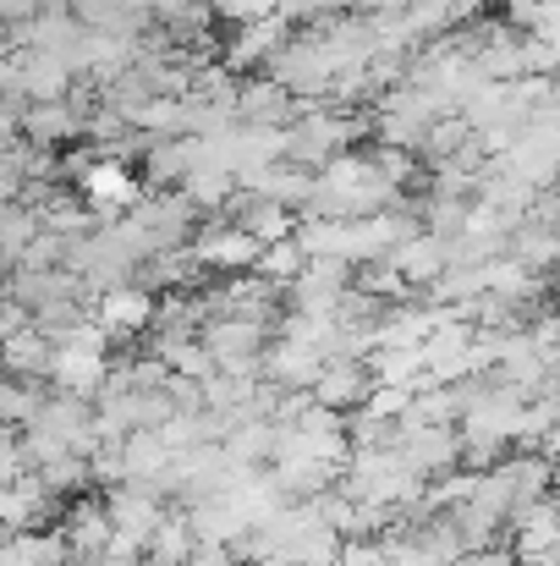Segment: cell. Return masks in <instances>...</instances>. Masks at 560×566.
<instances>
[{"instance_id":"6da1fadb","label":"cell","mask_w":560,"mask_h":566,"mask_svg":"<svg viewBox=\"0 0 560 566\" xmlns=\"http://www.w3.org/2000/svg\"><path fill=\"white\" fill-rule=\"evenodd\" d=\"M297 111H303V116H292V127H286V160H292V166L319 171L330 155L352 149L358 122H347V116H336V111H314L308 99H297Z\"/></svg>"},{"instance_id":"7a4b0ae2","label":"cell","mask_w":560,"mask_h":566,"mask_svg":"<svg viewBox=\"0 0 560 566\" xmlns=\"http://www.w3.org/2000/svg\"><path fill=\"white\" fill-rule=\"evenodd\" d=\"M187 248H192L198 270H220V275H242V270H253L258 253H264V242H258L242 220H209V226H198V231L187 237Z\"/></svg>"},{"instance_id":"3957f363","label":"cell","mask_w":560,"mask_h":566,"mask_svg":"<svg viewBox=\"0 0 560 566\" xmlns=\"http://www.w3.org/2000/svg\"><path fill=\"white\" fill-rule=\"evenodd\" d=\"M198 342L209 347V358H214L225 375L258 369V358H264V319H247V314H209Z\"/></svg>"},{"instance_id":"277c9868","label":"cell","mask_w":560,"mask_h":566,"mask_svg":"<svg viewBox=\"0 0 560 566\" xmlns=\"http://www.w3.org/2000/svg\"><path fill=\"white\" fill-rule=\"evenodd\" d=\"M77 192H83V203H88L99 220H116V214H127L133 203H144L138 177H133L127 160H116V155H94V160L83 166V177H77Z\"/></svg>"},{"instance_id":"5b68a950","label":"cell","mask_w":560,"mask_h":566,"mask_svg":"<svg viewBox=\"0 0 560 566\" xmlns=\"http://www.w3.org/2000/svg\"><path fill=\"white\" fill-rule=\"evenodd\" d=\"M155 292L144 286V281H121V286H110V292H99V303H94V319L110 331V342H127V336H149V325H155Z\"/></svg>"},{"instance_id":"8992f818","label":"cell","mask_w":560,"mask_h":566,"mask_svg":"<svg viewBox=\"0 0 560 566\" xmlns=\"http://www.w3.org/2000/svg\"><path fill=\"white\" fill-rule=\"evenodd\" d=\"M347 286H352V264H347V259H308V264H303V275L292 281V303H297L303 314L336 319V308H341Z\"/></svg>"},{"instance_id":"52a82bcc","label":"cell","mask_w":560,"mask_h":566,"mask_svg":"<svg viewBox=\"0 0 560 566\" xmlns=\"http://www.w3.org/2000/svg\"><path fill=\"white\" fill-rule=\"evenodd\" d=\"M412 286H434L445 270H451V237H440V231H412L406 242H395L390 253H384Z\"/></svg>"},{"instance_id":"ba28073f","label":"cell","mask_w":560,"mask_h":566,"mask_svg":"<svg viewBox=\"0 0 560 566\" xmlns=\"http://www.w3.org/2000/svg\"><path fill=\"white\" fill-rule=\"evenodd\" d=\"M50 512H55V495L44 490V479L28 468L17 473L6 490H0V523L11 534H28V528H50Z\"/></svg>"},{"instance_id":"9c48e42d","label":"cell","mask_w":560,"mask_h":566,"mask_svg":"<svg viewBox=\"0 0 560 566\" xmlns=\"http://www.w3.org/2000/svg\"><path fill=\"white\" fill-rule=\"evenodd\" d=\"M308 390H314V401H325V407H336V412H352V407L369 401L373 375L363 358H325V369H319V379H314Z\"/></svg>"},{"instance_id":"30bf717a","label":"cell","mask_w":560,"mask_h":566,"mask_svg":"<svg viewBox=\"0 0 560 566\" xmlns=\"http://www.w3.org/2000/svg\"><path fill=\"white\" fill-rule=\"evenodd\" d=\"M83 111L72 99H39V105H22V138L39 144V149H61L72 138H83Z\"/></svg>"},{"instance_id":"8fae6325","label":"cell","mask_w":560,"mask_h":566,"mask_svg":"<svg viewBox=\"0 0 560 566\" xmlns=\"http://www.w3.org/2000/svg\"><path fill=\"white\" fill-rule=\"evenodd\" d=\"M325 347H314V342H297V336H281L275 347H264V375L275 379V385H297V390H308L314 379H319V369H325Z\"/></svg>"},{"instance_id":"7c38bea8","label":"cell","mask_w":560,"mask_h":566,"mask_svg":"<svg viewBox=\"0 0 560 566\" xmlns=\"http://www.w3.org/2000/svg\"><path fill=\"white\" fill-rule=\"evenodd\" d=\"M105 512H110V523L121 528V534H138V539H149L155 534V523L166 517V506H160V490L155 484H116L110 495H105Z\"/></svg>"},{"instance_id":"4fadbf2b","label":"cell","mask_w":560,"mask_h":566,"mask_svg":"<svg viewBox=\"0 0 560 566\" xmlns=\"http://www.w3.org/2000/svg\"><path fill=\"white\" fill-rule=\"evenodd\" d=\"M292 44V22L275 11V17H258V22H242L236 39H231V66H270L281 50Z\"/></svg>"},{"instance_id":"5bb4252c","label":"cell","mask_w":560,"mask_h":566,"mask_svg":"<svg viewBox=\"0 0 560 566\" xmlns=\"http://www.w3.org/2000/svg\"><path fill=\"white\" fill-rule=\"evenodd\" d=\"M17 77H22V99L39 105V99H66L77 72L61 55H50V50H22L17 55Z\"/></svg>"},{"instance_id":"9a60e30c","label":"cell","mask_w":560,"mask_h":566,"mask_svg":"<svg viewBox=\"0 0 560 566\" xmlns=\"http://www.w3.org/2000/svg\"><path fill=\"white\" fill-rule=\"evenodd\" d=\"M297 111V94L281 88L275 77H253L236 83V122H264V127H286Z\"/></svg>"},{"instance_id":"2e32d148","label":"cell","mask_w":560,"mask_h":566,"mask_svg":"<svg viewBox=\"0 0 560 566\" xmlns=\"http://www.w3.org/2000/svg\"><path fill=\"white\" fill-rule=\"evenodd\" d=\"M231 220H242L258 242H281V237H297V209L292 203H275V198H253V192H236L231 203Z\"/></svg>"},{"instance_id":"e0dca14e","label":"cell","mask_w":560,"mask_h":566,"mask_svg":"<svg viewBox=\"0 0 560 566\" xmlns=\"http://www.w3.org/2000/svg\"><path fill=\"white\" fill-rule=\"evenodd\" d=\"M110 534H116V523H110L105 501H77V506L61 517V539H66L72 556H105Z\"/></svg>"},{"instance_id":"ac0fdd59","label":"cell","mask_w":560,"mask_h":566,"mask_svg":"<svg viewBox=\"0 0 560 566\" xmlns=\"http://www.w3.org/2000/svg\"><path fill=\"white\" fill-rule=\"evenodd\" d=\"M50 358H55V342L39 325H22L17 336L0 342V369L17 379H50Z\"/></svg>"},{"instance_id":"d6986e66","label":"cell","mask_w":560,"mask_h":566,"mask_svg":"<svg viewBox=\"0 0 560 566\" xmlns=\"http://www.w3.org/2000/svg\"><path fill=\"white\" fill-rule=\"evenodd\" d=\"M144 551H149V566L192 562V551H198V528H192V517H187V512H166V517L155 523V534L144 539Z\"/></svg>"},{"instance_id":"ffe728a7","label":"cell","mask_w":560,"mask_h":566,"mask_svg":"<svg viewBox=\"0 0 560 566\" xmlns=\"http://www.w3.org/2000/svg\"><path fill=\"white\" fill-rule=\"evenodd\" d=\"M72 562L61 528H28V534H11L0 545V566H61Z\"/></svg>"},{"instance_id":"44dd1931","label":"cell","mask_w":560,"mask_h":566,"mask_svg":"<svg viewBox=\"0 0 560 566\" xmlns=\"http://www.w3.org/2000/svg\"><path fill=\"white\" fill-rule=\"evenodd\" d=\"M506 253H517V259H522L528 270H539V275H545V270H556V264H560V231L528 214V220H522V226L511 231Z\"/></svg>"},{"instance_id":"7402d4cb","label":"cell","mask_w":560,"mask_h":566,"mask_svg":"<svg viewBox=\"0 0 560 566\" xmlns=\"http://www.w3.org/2000/svg\"><path fill=\"white\" fill-rule=\"evenodd\" d=\"M303 264H308L303 242H297V237H281V242H264L253 275H264V281H275V286H292V281L303 275Z\"/></svg>"},{"instance_id":"603a6c76","label":"cell","mask_w":560,"mask_h":566,"mask_svg":"<svg viewBox=\"0 0 560 566\" xmlns=\"http://www.w3.org/2000/svg\"><path fill=\"white\" fill-rule=\"evenodd\" d=\"M39 401H44V385H39V379L0 375V423L28 429V423H33V412H39Z\"/></svg>"},{"instance_id":"cb8c5ba5","label":"cell","mask_w":560,"mask_h":566,"mask_svg":"<svg viewBox=\"0 0 560 566\" xmlns=\"http://www.w3.org/2000/svg\"><path fill=\"white\" fill-rule=\"evenodd\" d=\"M363 407H369L373 418H390V423H395V418L412 407V390H406V385H373Z\"/></svg>"},{"instance_id":"d4e9b609","label":"cell","mask_w":560,"mask_h":566,"mask_svg":"<svg viewBox=\"0 0 560 566\" xmlns=\"http://www.w3.org/2000/svg\"><path fill=\"white\" fill-rule=\"evenodd\" d=\"M281 11V0H214V17H225V22H258V17H275Z\"/></svg>"},{"instance_id":"484cf974","label":"cell","mask_w":560,"mask_h":566,"mask_svg":"<svg viewBox=\"0 0 560 566\" xmlns=\"http://www.w3.org/2000/svg\"><path fill=\"white\" fill-rule=\"evenodd\" d=\"M22 325H33V314H28L17 297H0V342H6V336H17Z\"/></svg>"},{"instance_id":"4316f807","label":"cell","mask_w":560,"mask_h":566,"mask_svg":"<svg viewBox=\"0 0 560 566\" xmlns=\"http://www.w3.org/2000/svg\"><path fill=\"white\" fill-rule=\"evenodd\" d=\"M44 0H0V22H28Z\"/></svg>"},{"instance_id":"83f0119b","label":"cell","mask_w":560,"mask_h":566,"mask_svg":"<svg viewBox=\"0 0 560 566\" xmlns=\"http://www.w3.org/2000/svg\"><path fill=\"white\" fill-rule=\"evenodd\" d=\"M6 286H11V259L0 253V297H6Z\"/></svg>"},{"instance_id":"f1b7e54d","label":"cell","mask_w":560,"mask_h":566,"mask_svg":"<svg viewBox=\"0 0 560 566\" xmlns=\"http://www.w3.org/2000/svg\"><path fill=\"white\" fill-rule=\"evenodd\" d=\"M6 539H11V528H6V523H0V545H6Z\"/></svg>"}]
</instances>
